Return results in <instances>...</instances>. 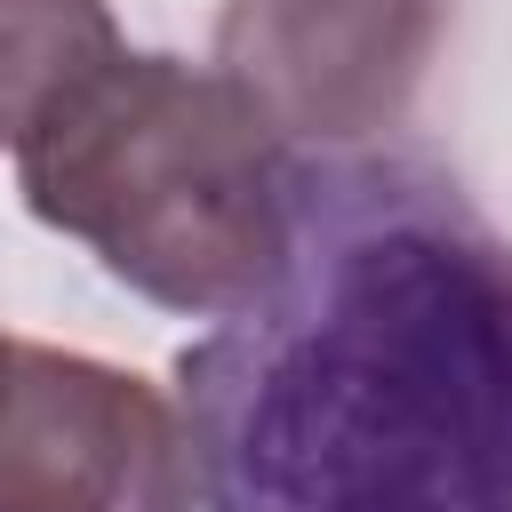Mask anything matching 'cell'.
Returning a JSON list of instances; mask_svg holds the SVG:
<instances>
[{
	"instance_id": "3957f363",
	"label": "cell",
	"mask_w": 512,
	"mask_h": 512,
	"mask_svg": "<svg viewBox=\"0 0 512 512\" xmlns=\"http://www.w3.org/2000/svg\"><path fill=\"white\" fill-rule=\"evenodd\" d=\"M0 512H200L184 408L136 368L8 336Z\"/></svg>"
},
{
	"instance_id": "6da1fadb",
	"label": "cell",
	"mask_w": 512,
	"mask_h": 512,
	"mask_svg": "<svg viewBox=\"0 0 512 512\" xmlns=\"http://www.w3.org/2000/svg\"><path fill=\"white\" fill-rule=\"evenodd\" d=\"M176 384L200 512H512V240L424 160L296 168L280 272Z\"/></svg>"
},
{
	"instance_id": "5b68a950",
	"label": "cell",
	"mask_w": 512,
	"mask_h": 512,
	"mask_svg": "<svg viewBox=\"0 0 512 512\" xmlns=\"http://www.w3.org/2000/svg\"><path fill=\"white\" fill-rule=\"evenodd\" d=\"M112 56L120 24L104 0H0V144L16 152V136Z\"/></svg>"
},
{
	"instance_id": "8992f818",
	"label": "cell",
	"mask_w": 512,
	"mask_h": 512,
	"mask_svg": "<svg viewBox=\"0 0 512 512\" xmlns=\"http://www.w3.org/2000/svg\"><path fill=\"white\" fill-rule=\"evenodd\" d=\"M0 360H8V328H0Z\"/></svg>"
},
{
	"instance_id": "277c9868",
	"label": "cell",
	"mask_w": 512,
	"mask_h": 512,
	"mask_svg": "<svg viewBox=\"0 0 512 512\" xmlns=\"http://www.w3.org/2000/svg\"><path fill=\"white\" fill-rule=\"evenodd\" d=\"M456 0H224L216 64L288 144L352 152L408 120Z\"/></svg>"
},
{
	"instance_id": "7a4b0ae2",
	"label": "cell",
	"mask_w": 512,
	"mask_h": 512,
	"mask_svg": "<svg viewBox=\"0 0 512 512\" xmlns=\"http://www.w3.org/2000/svg\"><path fill=\"white\" fill-rule=\"evenodd\" d=\"M24 208L144 304L224 320L288 256L296 160L224 64L112 56L16 136Z\"/></svg>"
}]
</instances>
